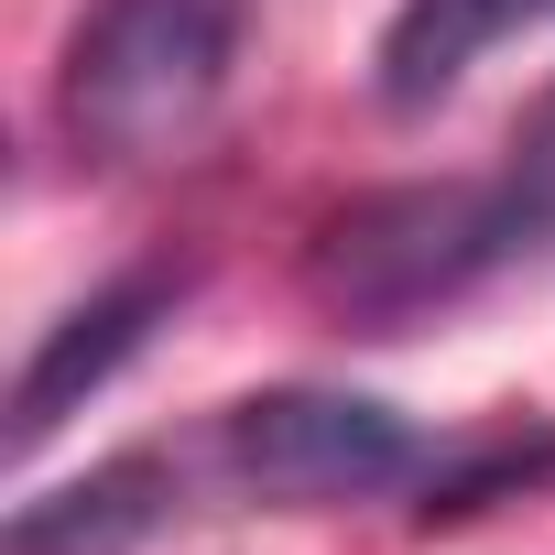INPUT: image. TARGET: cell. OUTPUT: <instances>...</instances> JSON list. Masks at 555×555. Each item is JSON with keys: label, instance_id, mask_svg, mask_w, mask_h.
Wrapping results in <instances>:
<instances>
[{"label": "cell", "instance_id": "277c9868", "mask_svg": "<svg viewBox=\"0 0 555 555\" xmlns=\"http://www.w3.org/2000/svg\"><path fill=\"white\" fill-rule=\"evenodd\" d=\"M185 284H196L185 261H142V272H109L88 306H66V317L44 327V349L23 360V382H12V447H44L88 392H109V382L153 349V327L185 306Z\"/></svg>", "mask_w": 555, "mask_h": 555}, {"label": "cell", "instance_id": "ba28073f", "mask_svg": "<svg viewBox=\"0 0 555 555\" xmlns=\"http://www.w3.org/2000/svg\"><path fill=\"white\" fill-rule=\"evenodd\" d=\"M533 142H544V153H555V99H544V109H533Z\"/></svg>", "mask_w": 555, "mask_h": 555}, {"label": "cell", "instance_id": "3957f363", "mask_svg": "<svg viewBox=\"0 0 555 555\" xmlns=\"http://www.w3.org/2000/svg\"><path fill=\"white\" fill-rule=\"evenodd\" d=\"M207 479H229V501H272V512H349L382 490L425 479V436L371 403V392H327V382H272L240 392L207 436H196Z\"/></svg>", "mask_w": 555, "mask_h": 555}, {"label": "cell", "instance_id": "5b68a950", "mask_svg": "<svg viewBox=\"0 0 555 555\" xmlns=\"http://www.w3.org/2000/svg\"><path fill=\"white\" fill-rule=\"evenodd\" d=\"M196 468H207L196 447H120L88 479L23 501L12 522H0V555H142L153 533H175Z\"/></svg>", "mask_w": 555, "mask_h": 555}, {"label": "cell", "instance_id": "52a82bcc", "mask_svg": "<svg viewBox=\"0 0 555 555\" xmlns=\"http://www.w3.org/2000/svg\"><path fill=\"white\" fill-rule=\"evenodd\" d=\"M533 479H555V436H501V447H479V457H425V522H447V512H479V501H512V490H533Z\"/></svg>", "mask_w": 555, "mask_h": 555}, {"label": "cell", "instance_id": "8992f818", "mask_svg": "<svg viewBox=\"0 0 555 555\" xmlns=\"http://www.w3.org/2000/svg\"><path fill=\"white\" fill-rule=\"evenodd\" d=\"M555 23V0H403V12L382 23V55H371V88L392 120H425L436 99L468 88L479 55H501L512 34Z\"/></svg>", "mask_w": 555, "mask_h": 555}, {"label": "cell", "instance_id": "7a4b0ae2", "mask_svg": "<svg viewBox=\"0 0 555 555\" xmlns=\"http://www.w3.org/2000/svg\"><path fill=\"white\" fill-rule=\"evenodd\" d=\"M250 44V0H99L66 44L55 120L99 164H153L207 131Z\"/></svg>", "mask_w": 555, "mask_h": 555}, {"label": "cell", "instance_id": "6da1fadb", "mask_svg": "<svg viewBox=\"0 0 555 555\" xmlns=\"http://www.w3.org/2000/svg\"><path fill=\"white\" fill-rule=\"evenodd\" d=\"M555 240V153L512 175H436V185H371L306 240V295L349 338H403L479 284H501L512 261Z\"/></svg>", "mask_w": 555, "mask_h": 555}]
</instances>
